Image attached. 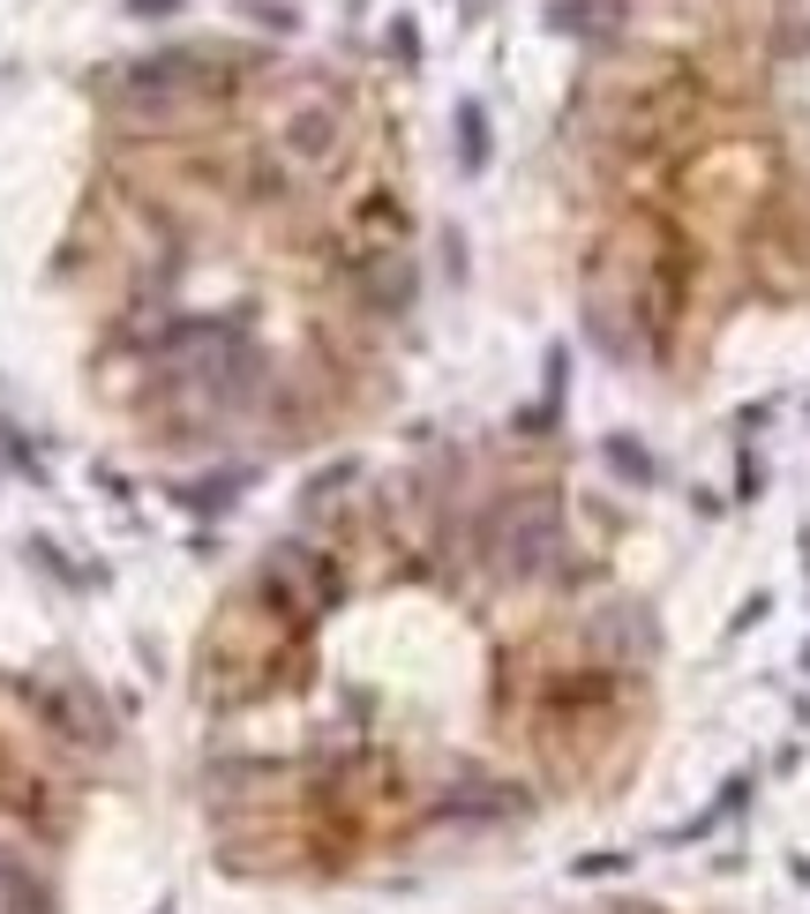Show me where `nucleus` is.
Instances as JSON below:
<instances>
[{
	"instance_id": "f257e3e1",
	"label": "nucleus",
	"mask_w": 810,
	"mask_h": 914,
	"mask_svg": "<svg viewBox=\"0 0 810 914\" xmlns=\"http://www.w3.org/2000/svg\"><path fill=\"white\" fill-rule=\"evenodd\" d=\"M339 151H345V113L323 105V98H308V105H293V113L278 121V158H286V166L323 172V166H339Z\"/></svg>"
}]
</instances>
